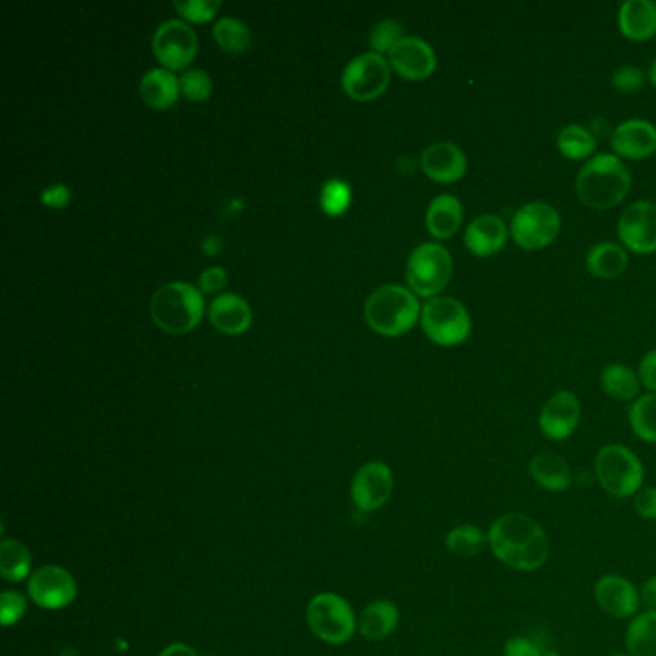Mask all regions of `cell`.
<instances>
[{
  "instance_id": "e0dca14e",
  "label": "cell",
  "mask_w": 656,
  "mask_h": 656,
  "mask_svg": "<svg viewBox=\"0 0 656 656\" xmlns=\"http://www.w3.org/2000/svg\"><path fill=\"white\" fill-rule=\"evenodd\" d=\"M595 601L603 613L611 614L621 621L634 616L642 603L635 585L626 577L616 576V574L598 580L595 585Z\"/></svg>"
},
{
  "instance_id": "74e56055",
  "label": "cell",
  "mask_w": 656,
  "mask_h": 656,
  "mask_svg": "<svg viewBox=\"0 0 656 656\" xmlns=\"http://www.w3.org/2000/svg\"><path fill=\"white\" fill-rule=\"evenodd\" d=\"M401 39L402 25L397 20H381L380 23H376V28L370 33V44L378 54L391 51Z\"/></svg>"
},
{
  "instance_id": "8992f818",
  "label": "cell",
  "mask_w": 656,
  "mask_h": 656,
  "mask_svg": "<svg viewBox=\"0 0 656 656\" xmlns=\"http://www.w3.org/2000/svg\"><path fill=\"white\" fill-rule=\"evenodd\" d=\"M308 627L329 645H344L357 629V616L349 603L336 593H320L307 606Z\"/></svg>"
},
{
  "instance_id": "2e32d148",
  "label": "cell",
  "mask_w": 656,
  "mask_h": 656,
  "mask_svg": "<svg viewBox=\"0 0 656 656\" xmlns=\"http://www.w3.org/2000/svg\"><path fill=\"white\" fill-rule=\"evenodd\" d=\"M580 416H582V409L576 394L558 391L541 409V431L553 441L568 439L576 431Z\"/></svg>"
},
{
  "instance_id": "d4e9b609",
  "label": "cell",
  "mask_w": 656,
  "mask_h": 656,
  "mask_svg": "<svg viewBox=\"0 0 656 656\" xmlns=\"http://www.w3.org/2000/svg\"><path fill=\"white\" fill-rule=\"evenodd\" d=\"M426 224L435 239H449L462 224V205L452 195H439L431 201Z\"/></svg>"
},
{
  "instance_id": "d590c367",
  "label": "cell",
  "mask_w": 656,
  "mask_h": 656,
  "mask_svg": "<svg viewBox=\"0 0 656 656\" xmlns=\"http://www.w3.org/2000/svg\"><path fill=\"white\" fill-rule=\"evenodd\" d=\"M180 89L193 103L206 101L212 93L211 75L205 70H187L180 78Z\"/></svg>"
},
{
  "instance_id": "f1b7e54d",
  "label": "cell",
  "mask_w": 656,
  "mask_h": 656,
  "mask_svg": "<svg viewBox=\"0 0 656 656\" xmlns=\"http://www.w3.org/2000/svg\"><path fill=\"white\" fill-rule=\"evenodd\" d=\"M626 649L629 656H656V613H643L626 632Z\"/></svg>"
},
{
  "instance_id": "ee69618b",
  "label": "cell",
  "mask_w": 656,
  "mask_h": 656,
  "mask_svg": "<svg viewBox=\"0 0 656 656\" xmlns=\"http://www.w3.org/2000/svg\"><path fill=\"white\" fill-rule=\"evenodd\" d=\"M41 201H43V205L51 206V208H62L70 203V189L62 183H54L52 187L41 193Z\"/></svg>"
},
{
  "instance_id": "f35d334b",
  "label": "cell",
  "mask_w": 656,
  "mask_h": 656,
  "mask_svg": "<svg viewBox=\"0 0 656 656\" xmlns=\"http://www.w3.org/2000/svg\"><path fill=\"white\" fill-rule=\"evenodd\" d=\"M28 611V601L16 591H4L0 597V618L2 626L10 627L18 624L25 616Z\"/></svg>"
},
{
  "instance_id": "f546056e",
  "label": "cell",
  "mask_w": 656,
  "mask_h": 656,
  "mask_svg": "<svg viewBox=\"0 0 656 656\" xmlns=\"http://www.w3.org/2000/svg\"><path fill=\"white\" fill-rule=\"evenodd\" d=\"M601 383L606 394H611L616 401H632L639 393V378L635 376L629 366H606L601 376Z\"/></svg>"
},
{
  "instance_id": "5bb4252c",
  "label": "cell",
  "mask_w": 656,
  "mask_h": 656,
  "mask_svg": "<svg viewBox=\"0 0 656 656\" xmlns=\"http://www.w3.org/2000/svg\"><path fill=\"white\" fill-rule=\"evenodd\" d=\"M618 235L627 248L639 255L656 250V205L639 201L627 206L618 222Z\"/></svg>"
},
{
  "instance_id": "603a6c76",
  "label": "cell",
  "mask_w": 656,
  "mask_h": 656,
  "mask_svg": "<svg viewBox=\"0 0 656 656\" xmlns=\"http://www.w3.org/2000/svg\"><path fill=\"white\" fill-rule=\"evenodd\" d=\"M139 93L151 109L164 110L172 106L182 93L180 80L166 68H154L143 75Z\"/></svg>"
},
{
  "instance_id": "9c48e42d",
  "label": "cell",
  "mask_w": 656,
  "mask_h": 656,
  "mask_svg": "<svg viewBox=\"0 0 656 656\" xmlns=\"http://www.w3.org/2000/svg\"><path fill=\"white\" fill-rule=\"evenodd\" d=\"M561 232V216L547 203H530L512 216V239L524 250H540L551 245Z\"/></svg>"
},
{
  "instance_id": "d6986e66",
  "label": "cell",
  "mask_w": 656,
  "mask_h": 656,
  "mask_svg": "<svg viewBox=\"0 0 656 656\" xmlns=\"http://www.w3.org/2000/svg\"><path fill=\"white\" fill-rule=\"evenodd\" d=\"M423 174L433 182H459L467 174L468 161L459 146L452 143H433L422 153Z\"/></svg>"
},
{
  "instance_id": "ba28073f",
  "label": "cell",
  "mask_w": 656,
  "mask_h": 656,
  "mask_svg": "<svg viewBox=\"0 0 656 656\" xmlns=\"http://www.w3.org/2000/svg\"><path fill=\"white\" fill-rule=\"evenodd\" d=\"M422 328L433 344L454 347L467 341L472 321L459 300L435 297L423 305Z\"/></svg>"
},
{
  "instance_id": "7402d4cb",
  "label": "cell",
  "mask_w": 656,
  "mask_h": 656,
  "mask_svg": "<svg viewBox=\"0 0 656 656\" xmlns=\"http://www.w3.org/2000/svg\"><path fill=\"white\" fill-rule=\"evenodd\" d=\"M622 35L632 41H647L656 33V2L629 0L618 12Z\"/></svg>"
},
{
  "instance_id": "7dc6e473",
  "label": "cell",
  "mask_w": 656,
  "mask_h": 656,
  "mask_svg": "<svg viewBox=\"0 0 656 656\" xmlns=\"http://www.w3.org/2000/svg\"><path fill=\"white\" fill-rule=\"evenodd\" d=\"M158 656H198V653L185 643H172L166 649H162Z\"/></svg>"
},
{
  "instance_id": "836d02e7",
  "label": "cell",
  "mask_w": 656,
  "mask_h": 656,
  "mask_svg": "<svg viewBox=\"0 0 656 656\" xmlns=\"http://www.w3.org/2000/svg\"><path fill=\"white\" fill-rule=\"evenodd\" d=\"M214 39L216 43L227 52H243L250 47V31H248L245 23L235 20V18H219L218 22L214 23Z\"/></svg>"
},
{
  "instance_id": "83f0119b",
  "label": "cell",
  "mask_w": 656,
  "mask_h": 656,
  "mask_svg": "<svg viewBox=\"0 0 656 656\" xmlns=\"http://www.w3.org/2000/svg\"><path fill=\"white\" fill-rule=\"evenodd\" d=\"M0 574L8 582H22L31 574L30 549L22 541L2 540L0 543Z\"/></svg>"
},
{
  "instance_id": "d6a6232c",
  "label": "cell",
  "mask_w": 656,
  "mask_h": 656,
  "mask_svg": "<svg viewBox=\"0 0 656 656\" xmlns=\"http://www.w3.org/2000/svg\"><path fill=\"white\" fill-rule=\"evenodd\" d=\"M556 145L564 156H568L572 161H582L593 154L597 143H595V135L587 132L582 125H568L558 133Z\"/></svg>"
},
{
  "instance_id": "7bdbcfd3",
  "label": "cell",
  "mask_w": 656,
  "mask_h": 656,
  "mask_svg": "<svg viewBox=\"0 0 656 656\" xmlns=\"http://www.w3.org/2000/svg\"><path fill=\"white\" fill-rule=\"evenodd\" d=\"M227 281V274L224 268H219V266H212V268H206L201 277H198V284H201V291L203 293H216L226 285Z\"/></svg>"
},
{
  "instance_id": "9a60e30c",
  "label": "cell",
  "mask_w": 656,
  "mask_h": 656,
  "mask_svg": "<svg viewBox=\"0 0 656 656\" xmlns=\"http://www.w3.org/2000/svg\"><path fill=\"white\" fill-rule=\"evenodd\" d=\"M389 62L404 80L410 81L430 78L438 64L433 49L418 37H402L389 51Z\"/></svg>"
},
{
  "instance_id": "484cf974",
  "label": "cell",
  "mask_w": 656,
  "mask_h": 656,
  "mask_svg": "<svg viewBox=\"0 0 656 656\" xmlns=\"http://www.w3.org/2000/svg\"><path fill=\"white\" fill-rule=\"evenodd\" d=\"M397 624H399V608L391 601H373L360 614L358 627L366 639L380 642L386 639L387 635L393 634Z\"/></svg>"
},
{
  "instance_id": "44dd1931",
  "label": "cell",
  "mask_w": 656,
  "mask_h": 656,
  "mask_svg": "<svg viewBox=\"0 0 656 656\" xmlns=\"http://www.w3.org/2000/svg\"><path fill=\"white\" fill-rule=\"evenodd\" d=\"M208 316H211L214 328L219 329L222 334H229V336L243 334L253 320L247 300L237 297L234 293H224L212 300Z\"/></svg>"
},
{
  "instance_id": "ffe728a7",
  "label": "cell",
  "mask_w": 656,
  "mask_h": 656,
  "mask_svg": "<svg viewBox=\"0 0 656 656\" xmlns=\"http://www.w3.org/2000/svg\"><path fill=\"white\" fill-rule=\"evenodd\" d=\"M464 242L475 256L496 255L506 243V226L495 214H483L470 222Z\"/></svg>"
},
{
  "instance_id": "ab89813d",
  "label": "cell",
  "mask_w": 656,
  "mask_h": 656,
  "mask_svg": "<svg viewBox=\"0 0 656 656\" xmlns=\"http://www.w3.org/2000/svg\"><path fill=\"white\" fill-rule=\"evenodd\" d=\"M645 72L635 66H622L613 73V88L621 93H635L645 83Z\"/></svg>"
},
{
  "instance_id": "ac0fdd59",
  "label": "cell",
  "mask_w": 656,
  "mask_h": 656,
  "mask_svg": "<svg viewBox=\"0 0 656 656\" xmlns=\"http://www.w3.org/2000/svg\"><path fill=\"white\" fill-rule=\"evenodd\" d=\"M614 153L629 161H642L656 151V127L647 120H627L614 130Z\"/></svg>"
},
{
  "instance_id": "8fae6325",
  "label": "cell",
  "mask_w": 656,
  "mask_h": 656,
  "mask_svg": "<svg viewBox=\"0 0 656 656\" xmlns=\"http://www.w3.org/2000/svg\"><path fill=\"white\" fill-rule=\"evenodd\" d=\"M153 52L170 72L183 70L197 54V35L182 20H168L154 31Z\"/></svg>"
},
{
  "instance_id": "4dcf8cb0",
  "label": "cell",
  "mask_w": 656,
  "mask_h": 656,
  "mask_svg": "<svg viewBox=\"0 0 656 656\" xmlns=\"http://www.w3.org/2000/svg\"><path fill=\"white\" fill-rule=\"evenodd\" d=\"M445 545L452 554L462 558H472L489 545V535L478 525H457L447 533Z\"/></svg>"
},
{
  "instance_id": "7a4b0ae2",
  "label": "cell",
  "mask_w": 656,
  "mask_h": 656,
  "mask_svg": "<svg viewBox=\"0 0 656 656\" xmlns=\"http://www.w3.org/2000/svg\"><path fill=\"white\" fill-rule=\"evenodd\" d=\"M629 185L632 175L618 156L597 154L577 174V197L591 208L608 211L626 198Z\"/></svg>"
},
{
  "instance_id": "bcb514c9",
  "label": "cell",
  "mask_w": 656,
  "mask_h": 656,
  "mask_svg": "<svg viewBox=\"0 0 656 656\" xmlns=\"http://www.w3.org/2000/svg\"><path fill=\"white\" fill-rule=\"evenodd\" d=\"M639 601L642 605L647 608V613H656V576L649 577L643 584L642 593H639Z\"/></svg>"
},
{
  "instance_id": "f6af8a7d",
  "label": "cell",
  "mask_w": 656,
  "mask_h": 656,
  "mask_svg": "<svg viewBox=\"0 0 656 656\" xmlns=\"http://www.w3.org/2000/svg\"><path fill=\"white\" fill-rule=\"evenodd\" d=\"M639 378H642L643 386L656 393V349L650 350L643 357L642 366H639Z\"/></svg>"
},
{
  "instance_id": "1f68e13d",
  "label": "cell",
  "mask_w": 656,
  "mask_h": 656,
  "mask_svg": "<svg viewBox=\"0 0 656 656\" xmlns=\"http://www.w3.org/2000/svg\"><path fill=\"white\" fill-rule=\"evenodd\" d=\"M629 423L637 438L656 443V393L643 394L629 409Z\"/></svg>"
},
{
  "instance_id": "5b68a950",
  "label": "cell",
  "mask_w": 656,
  "mask_h": 656,
  "mask_svg": "<svg viewBox=\"0 0 656 656\" xmlns=\"http://www.w3.org/2000/svg\"><path fill=\"white\" fill-rule=\"evenodd\" d=\"M597 480L608 495L626 499L639 493L643 483L642 460L624 445H606L595 459Z\"/></svg>"
},
{
  "instance_id": "60d3db41",
  "label": "cell",
  "mask_w": 656,
  "mask_h": 656,
  "mask_svg": "<svg viewBox=\"0 0 656 656\" xmlns=\"http://www.w3.org/2000/svg\"><path fill=\"white\" fill-rule=\"evenodd\" d=\"M634 509L642 519L656 520V488H645L634 496Z\"/></svg>"
},
{
  "instance_id": "4316f807",
  "label": "cell",
  "mask_w": 656,
  "mask_h": 656,
  "mask_svg": "<svg viewBox=\"0 0 656 656\" xmlns=\"http://www.w3.org/2000/svg\"><path fill=\"white\" fill-rule=\"evenodd\" d=\"M587 270L601 279H613L627 268V253L616 243H598L587 253Z\"/></svg>"
},
{
  "instance_id": "4fadbf2b",
  "label": "cell",
  "mask_w": 656,
  "mask_h": 656,
  "mask_svg": "<svg viewBox=\"0 0 656 656\" xmlns=\"http://www.w3.org/2000/svg\"><path fill=\"white\" fill-rule=\"evenodd\" d=\"M393 493V472L386 462H368L358 470L350 483V499L360 511L381 509Z\"/></svg>"
},
{
  "instance_id": "8d00e7d4",
  "label": "cell",
  "mask_w": 656,
  "mask_h": 656,
  "mask_svg": "<svg viewBox=\"0 0 656 656\" xmlns=\"http://www.w3.org/2000/svg\"><path fill=\"white\" fill-rule=\"evenodd\" d=\"M175 10L191 22H208L218 12L219 0H175Z\"/></svg>"
},
{
  "instance_id": "52a82bcc",
  "label": "cell",
  "mask_w": 656,
  "mask_h": 656,
  "mask_svg": "<svg viewBox=\"0 0 656 656\" xmlns=\"http://www.w3.org/2000/svg\"><path fill=\"white\" fill-rule=\"evenodd\" d=\"M452 277V258L439 243H423L410 255L407 264V279L410 289L433 297L443 291Z\"/></svg>"
},
{
  "instance_id": "6da1fadb",
  "label": "cell",
  "mask_w": 656,
  "mask_h": 656,
  "mask_svg": "<svg viewBox=\"0 0 656 656\" xmlns=\"http://www.w3.org/2000/svg\"><path fill=\"white\" fill-rule=\"evenodd\" d=\"M489 547L504 566L533 572L549 558L547 533L522 512L503 514L489 527Z\"/></svg>"
},
{
  "instance_id": "277c9868",
  "label": "cell",
  "mask_w": 656,
  "mask_h": 656,
  "mask_svg": "<svg viewBox=\"0 0 656 656\" xmlns=\"http://www.w3.org/2000/svg\"><path fill=\"white\" fill-rule=\"evenodd\" d=\"M366 321L381 336H401L414 326L420 305L401 285H383L366 299Z\"/></svg>"
},
{
  "instance_id": "681fc988",
  "label": "cell",
  "mask_w": 656,
  "mask_h": 656,
  "mask_svg": "<svg viewBox=\"0 0 656 656\" xmlns=\"http://www.w3.org/2000/svg\"><path fill=\"white\" fill-rule=\"evenodd\" d=\"M611 656H629V655H624V653H614V655Z\"/></svg>"
},
{
  "instance_id": "3957f363",
  "label": "cell",
  "mask_w": 656,
  "mask_h": 656,
  "mask_svg": "<svg viewBox=\"0 0 656 656\" xmlns=\"http://www.w3.org/2000/svg\"><path fill=\"white\" fill-rule=\"evenodd\" d=\"M205 312V300L197 287L185 281L162 285L151 300V316L168 334H185L197 326Z\"/></svg>"
},
{
  "instance_id": "c3c4849f",
  "label": "cell",
  "mask_w": 656,
  "mask_h": 656,
  "mask_svg": "<svg viewBox=\"0 0 656 656\" xmlns=\"http://www.w3.org/2000/svg\"><path fill=\"white\" fill-rule=\"evenodd\" d=\"M649 80H650V83H653V85H655V88H656V59H655V62H653V64H650Z\"/></svg>"
},
{
  "instance_id": "b9f144b4",
  "label": "cell",
  "mask_w": 656,
  "mask_h": 656,
  "mask_svg": "<svg viewBox=\"0 0 656 656\" xmlns=\"http://www.w3.org/2000/svg\"><path fill=\"white\" fill-rule=\"evenodd\" d=\"M504 656H543V650L527 637H511L504 645Z\"/></svg>"
},
{
  "instance_id": "30bf717a",
  "label": "cell",
  "mask_w": 656,
  "mask_h": 656,
  "mask_svg": "<svg viewBox=\"0 0 656 656\" xmlns=\"http://www.w3.org/2000/svg\"><path fill=\"white\" fill-rule=\"evenodd\" d=\"M391 80V70L378 52H366L350 60L344 72L347 95L357 101H372L386 91Z\"/></svg>"
},
{
  "instance_id": "7c38bea8",
  "label": "cell",
  "mask_w": 656,
  "mask_h": 656,
  "mask_svg": "<svg viewBox=\"0 0 656 656\" xmlns=\"http://www.w3.org/2000/svg\"><path fill=\"white\" fill-rule=\"evenodd\" d=\"M28 593L37 606L44 611H59L78 598V584L66 568L51 564L31 574Z\"/></svg>"
},
{
  "instance_id": "e575fe53",
  "label": "cell",
  "mask_w": 656,
  "mask_h": 656,
  "mask_svg": "<svg viewBox=\"0 0 656 656\" xmlns=\"http://www.w3.org/2000/svg\"><path fill=\"white\" fill-rule=\"evenodd\" d=\"M320 205L329 216L344 214L350 205L349 183L344 180H328L320 193Z\"/></svg>"
},
{
  "instance_id": "cb8c5ba5",
  "label": "cell",
  "mask_w": 656,
  "mask_h": 656,
  "mask_svg": "<svg viewBox=\"0 0 656 656\" xmlns=\"http://www.w3.org/2000/svg\"><path fill=\"white\" fill-rule=\"evenodd\" d=\"M530 474L540 488L558 493L572 485L568 462L554 452H540L530 462Z\"/></svg>"
}]
</instances>
